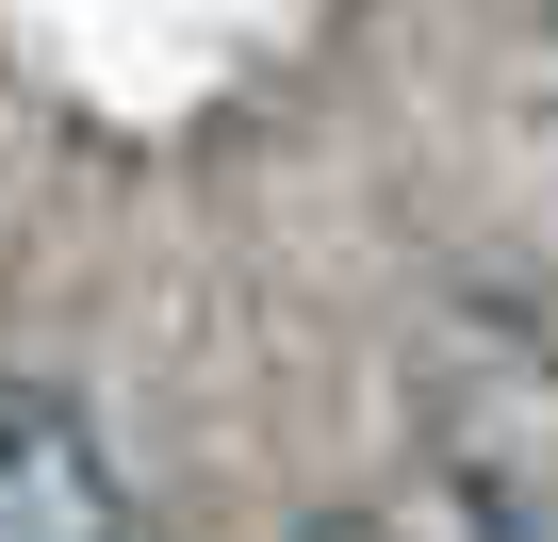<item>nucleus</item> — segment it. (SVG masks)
Returning <instances> with one entry per match:
<instances>
[{
  "label": "nucleus",
  "mask_w": 558,
  "mask_h": 542,
  "mask_svg": "<svg viewBox=\"0 0 558 542\" xmlns=\"http://www.w3.org/2000/svg\"><path fill=\"white\" fill-rule=\"evenodd\" d=\"M542 17H558V0H542Z\"/></svg>",
  "instance_id": "20e7f679"
},
{
  "label": "nucleus",
  "mask_w": 558,
  "mask_h": 542,
  "mask_svg": "<svg viewBox=\"0 0 558 542\" xmlns=\"http://www.w3.org/2000/svg\"><path fill=\"white\" fill-rule=\"evenodd\" d=\"M296 542H395V526H378V509H329V526H296Z\"/></svg>",
  "instance_id": "f03ea898"
},
{
  "label": "nucleus",
  "mask_w": 558,
  "mask_h": 542,
  "mask_svg": "<svg viewBox=\"0 0 558 542\" xmlns=\"http://www.w3.org/2000/svg\"><path fill=\"white\" fill-rule=\"evenodd\" d=\"M493 542H542V526H493Z\"/></svg>",
  "instance_id": "7ed1b4c3"
},
{
  "label": "nucleus",
  "mask_w": 558,
  "mask_h": 542,
  "mask_svg": "<svg viewBox=\"0 0 558 542\" xmlns=\"http://www.w3.org/2000/svg\"><path fill=\"white\" fill-rule=\"evenodd\" d=\"M0 542H132V493L50 378H0Z\"/></svg>",
  "instance_id": "f257e3e1"
}]
</instances>
